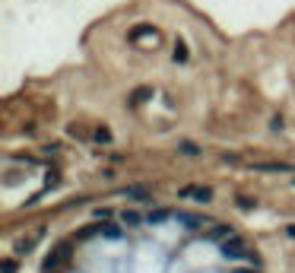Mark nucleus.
<instances>
[{
  "label": "nucleus",
  "instance_id": "1",
  "mask_svg": "<svg viewBox=\"0 0 295 273\" xmlns=\"http://www.w3.org/2000/svg\"><path fill=\"white\" fill-rule=\"evenodd\" d=\"M245 242L242 239H238V235H235V239H229V242H223V258L226 261H242L245 258Z\"/></svg>",
  "mask_w": 295,
  "mask_h": 273
},
{
  "label": "nucleus",
  "instance_id": "2",
  "mask_svg": "<svg viewBox=\"0 0 295 273\" xmlns=\"http://www.w3.org/2000/svg\"><path fill=\"white\" fill-rule=\"evenodd\" d=\"M181 197H197L200 204H207V200L213 197V191H210V188H184V191H181Z\"/></svg>",
  "mask_w": 295,
  "mask_h": 273
},
{
  "label": "nucleus",
  "instance_id": "3",
  "mask_svg": "<svg viewBox=\"0 0 295 273\" xmlns=\"http://www.w3.org/2000/svg\"><path fill=\"white\" fill-rule=\"evenodd\" d=\"M127 194H131V197H140V200H150V194H146L143 188H127Z\"/></svg>",
  "mask_w": 295,
  "mask_h": 273
},
{
  "label": "nucleus",
  "instance_id": "4",
  "mask_svg": "<svg viewBox=\"0 0 295 273\" xmlns=\"http://www.w3.org/2000/svg\"><path fill=\"white\" fill-rule=\"evenodd\" d=\"M165 216H169V213H165V210H156V213H150V223H162Z\"/></svg>",
  "mask_w": 295,
  "mask_h": 273
},
{
  "label": "nucleus",
  "instance_id": "5",
  "mask_svg": "<svg viewBox=\"0 0 295 273\" xmlns=\"http://www.w3.org/2000/svg\"><path fill=\"white\" fill-rule=\"evenodd\" d=\"M124 223H131V226H134V223H140V216H137V213H124Z\"/></svg>",
  "mask_w": 295,
  "mask_h": 273
},
{
  "label": "nucleus",
  "instance_id": "6",
  "mask_svg": "<svg viewBox=\"0 0 295 273\" xmlns=\"http://www.w3.org/2000/svg\"><path fill=\"white\" fill-rule=\"evenodd\" d=\"M181 153H188V156H194V153H197V147H194V143H184V147H181Z\"/></svg>",
  "mask_w": 295,
  "mask_h": 273
}]
</instances>
